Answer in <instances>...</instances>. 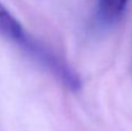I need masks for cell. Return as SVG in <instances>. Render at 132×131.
I'll use <instances>...</instances> for the list:
<instances>
[{"mask_svg":"<svg viewBox=\"0 0 132 131\" xmlns=\"http://www.w3.org/2000/svg\"><path fill=\"white\" fill-rule=\"evenodd\" d=\"M20 46L42 66L45 67L52 76H55L57 80L67 89L78 92L81 88L82 83L79 74L73 70L70 64L56 55L51 49L46 48L43 43L28 35L24 41L20 44Z\"/></svg>","mask_w":132,"mask_h":131,"instance_id":"obj_1","label":"cell"},{"mask_svg":"<svg viewBox=\"0 0 132 131\" xmlns=\"http://www.w3.org/2000/svg\"><path fill=\"white\" fill-rule=\"evenodd\" d=\"M27 36L20 21L0 2V37L20 45Z\"/></svg>","mask_w":132,"mask_h":131,"instance_id":"obj_2","label":"cell"},{"mask_svg":"<svg viewBox=\"0 0 132 131\" xmlns=\"http://www.w3.org/2000/svg\"><path fill=\"white\" fill-rule=\"evenodd\" d=\"M128 2L129 0H98V16L104 23L112 24L123 15Z\"/></svg>","mask_w":132,"mask_h":131,"instance_id":"obj_3","label":"cell"}]
</instances>
